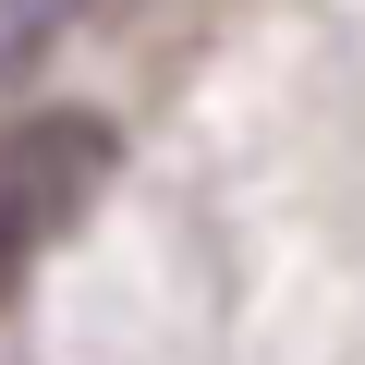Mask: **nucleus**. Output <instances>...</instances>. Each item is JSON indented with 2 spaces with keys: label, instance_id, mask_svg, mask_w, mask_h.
Returning a JSON list of instances; mask_svg holds the SVG:
<instances>
[{
  "label": "nucleus",
  "instance_id": "obj_1",
  "mask_svg": "<svg viewBox=\"0 0 365 365\" xmlns=\"http://www.w3.org/2000/svg\"><path fill=\"white\" fill-rule=\"evenodd\" d=\"M110 158H122V134L98 110H25V122H0V304H13L25 268L110 195Z\"/></svg>",
  "mask_w": 365,
  "mask_h": 365
},
{
  "label": "nucleus",
  "instance_id": "obj_2",
  "mask_svg": "<svg viewBox=\"0 0 365 365\" xmlns=\"http://www.w3.org/2000/svg\"><path fill=\"white\" fill-rule=\"evenodd\" d=\"M73 13H86V0H0V73H13V61H37Z\"/></svg>",
  "mask_w": 365,
  "mask_h": 365
}]
</instances>
